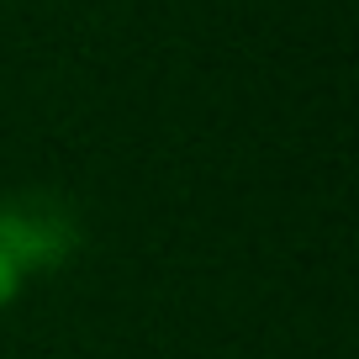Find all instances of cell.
<instances>
[{"instance_id":"1","label":"cell","mask_w":359,"mask_h":359,"mask_svg":"<svg viewBox=\"0 0 359 359\" xmlns=\"http://www.w3.org/2000/svg\"><path fill=\"white\" fill-rule=\"evenodd\" d=\"M79 248H85V222L64 191L27 185L0 196V306H11L32 275L69 264Z\"/></svg>"}]
</instances>
